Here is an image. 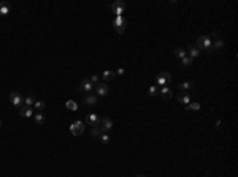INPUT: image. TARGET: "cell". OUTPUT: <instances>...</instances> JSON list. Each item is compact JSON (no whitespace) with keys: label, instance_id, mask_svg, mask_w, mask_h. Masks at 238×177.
I'll return each instance as SVG.
<instances>
[{"label":"cell","instance_id":"8","mask_svg":"<svg viewBox=\"0 0 238 177\" xmlns=\"http://www.w3.org/2000/svg\"><path fill=\"white\" fill-rule=\"evenodd\" d=\"M99 126H100V128H102L105 133H108V131H111V130H113V126H114V125H113V120H111L110 117H102V119H100V125H99Z\"/></svg>","mask_w":238,"mask_h":177},{"label":"cell","instance_id":"27","mask_svg":"<svg viewBox=\"0 0 238 177\" xmlns=\"http://www.w3.org/2000/svg\"><path fill=\"white\" fill-rule=\"evenodd\" d=\"M34 106H35V109H37V111H43V109L46 108L44 101H40V100H37V101H35V103H34Z\"/></svg>","mask_w":238,"mask_h":177},{"label":"cell","instance_id":"10","mask_svg":"<svg viewBox=\"0 0 238 177\" xmlns=\"http://www.w3.org/2000/svg\"><path fill=\"white\" fill-rule=\"evenodd\" d=\"M19 114H21V117L27 119V117H32V116H34V109L29 108V106H26V105H22V106L19 108Z\"/></svg>","mask_w":238,"mask_h":177},{"label":"cell","instance_id":"11","mask_svg":"<svg viewBox=\"0 0 238 177\" xmlns=\"http://www.w3.org/2000/svg\"><path fill=\"white\" fill-rule=\"evenodd\" d=\"M159 95H160L163 100H170V98L173 96V92H172V89H168L167 86H163V87L159 89Z\"/></svg>","mask_w":238,"mask_h":177},{"label":"cell","instance_id":"21","mask_svg":"<svg viewBox=\"0 0 238 177\" xmlns=\"http://www.w3.org/2000/svg\"><path fill=\"white\" fill-rule=\"evenodd\" d=\"M65 106H67L68 111H76L78 109V103H76V101H73V100H68Z\"/></svg>","mask_w":238,"mask_h":177},{"label":"cell","instance_id":"3","mask_svg":"<svg viewBox=\"0 0 238 177\" xmlns=\"http://www.w3.org/2000/svg\"><path fill=\"white\" fill-rule=\"evenodd\" d=\"M113 25H114V30H116L117 33H124V32H126V19H124L122 16H116Z\"/></svg>","mask_w":238,"mask_h":177},{"label":"cell","instance_id":"9","mask_svg":"<svg viewBox=\"0 0 238 177\" xmlns=\"http://www.w3.org/2000/svg\"><path fill=\"white\" fill-rule=\"evenodd\" d=\"M86 123H87L89 126H99V125H100V117H99L97 114H87Z\"/></svg>","mask_w":238,"mask_h":177},{"label":"cell","instance_id":"14","mask_svg":"<svg viewBox=\"0 0 238 177\" xmlns=\"http://www.w3.org/2000/svg\"><path fill=\"white\" fill-rule=\"evenodd\" d=\"M97 100H99V96L97 95H92V93H89V95H86L84 96V105H87V106H94V105H97Z\"/></svg>","mask_w":238,"mask_h":177},{"label":"cell","instance_id":"25","mask_svg":"<svg viewBox=\"0 0 238 177\" xmlns=\"http://www.w3.org/2000/svg\"><path fill=\"white\" fill-rule=\"evenodd\" d=\"M35 101H37V100H35V98H34L32 95H29V96H26V98H24V105L30 108V106H32V105L35 103Z\"/></svg>","mask_w":238,"mask_h":177},{"label":"cell","instance_id":"30","mask_svg":"<svg viewBox=\"0 0 238 177\" xmlns=\"http://www.w3.org/2000/svg\"><path fill=\"white\" fill-rule=\"evenodd\" d=\"M181 62H183V65H184V66H190V65H192V62H194V59H190L189 56H186V57H183V59H181Z\"/></svg>","mask_w":238,"mask_h":177},{"label":"cell","instance_id":"29","mask_svg":"<svg viewBox=\"0 0 238 177\" xmlns=\"http://www.w3.org/2000/svg\"><path fill=\"white\" fill-rule=\"evenodd\" d=\"M99 139L102 141V144H108V142L111 141V138H110V135H108V133H102Z\"/></svg>","mask_w":238,"mask_h":177},{"label":"cell","instance_id":"32","mask_svg":"<svg viewBox=\"0 0 238 177\" xmlns=\"http://www.w3.org/2000/svg\"><path fill=\"white\" fill-rule=\"evenodd\" d=\"M124 73H126V71H124V68H119V70L116 71V76H122Z\"/></svg>","mask_w":238,"mask_h":177},{"label":"cell","instance_id":"16","mask_svg":"<svg viewBox=\"0 0 238 177\" xmlns=\"http://www.w3.org/2000/svg\"><path fill=\"white\" fill-rule=\"evenodd\" d=\"M10 10H11L10 3H7V2H0V16H7V14L10 13Z\"/></svg>","mask_w":238,"mask_h":177},{"label":"cell","instance_id":"26","mask_svg":"<svg viewBox=\"0 0 238 177\" xmlns=\"http://www.w3.org/2000/svg\"><path fill=\"white\" fill-rule=\"evenodd\" d=\"M87 79L91 81V84H92V86H97V84L100 82V78H99V74H92V76H89Z\"/></svg>","mask_w":238,"mask_h":177},{"label":"cell","instance_id":"31","mask_svg":"<svg viewBox=\"0 0 238 177\" xmlns=\"http://www.w3.org/2000/svg\"><path fill=\"white\" fill-rule=\"evenodd\" d=\"M210 37H213L214 40H218V38H219V32L214 30V32H211V33H210Z\"/></svg>","mask_w":238,"mask_h":177},{"label":"cell","instance_id":"19","mask_svg":"<svg viewBox=\"0 0 238 177\" xmlns=\"http://www.w3.org/2000/svg\"><path fill=\"white\" fill-rule=\"evenodd\" d=\"M173 54H175V57H178V59H183V57L187 56V54H186V49H183V47H176V49L173 51Z\"/></svg>","mask_w":238,"mask_h":177},{"label":"cell","instance_id":"22","mask_svg":"<svg viewBox=\"0 0 238 177\" xmlns=\"http://www.w3.org/2000/svg\"><path fill=\"white\" fill-rule=\"evenodd\" d=\"M102 133H105V131L100 128V126H92V130H91V135H92V136L100 138V135H102Z\"/></svg>","mask_w":238,"mask_h":177},{"label":"cell","instance_id":"34","mask_svg":"<svg viewBox=\"0 0 238 177\" xmlns=\"http://www.w3.org/2000/svg\"><path fill=\"white\" fill-rule=\"evenodd\" d=\"M0 126H2V120H0Z\"/></svg>","mask_w":238,"mask_h":177},{"label":"cell","instance_id":"2","mask_svg":"<svg viewBox=\"0 0 238 177\" xmlns=\"http://www.w3.org/2000/svg\"><path fill=\"white\" fill-rule=\"evenodd\" d=\"M84 122H81V120H76V122H73L71 123V126H70V131H71V135H75V136H80V135H83L84 133Z\"/></svg>","mask_w":238,"mask_h":177},{"label":"cell","instance_id":"5","mask_svg":"<svg viewBox=\"0 0 238 177\" xmlns=\"http://www.w3.org/2000/svg\"><path fill=\"white\" fill-rule=\"evenodd\" d=\"M156 81H157V84H159L160 87H163V86H167V84L172 81V74H170L168 71H162V73L157 74Z\"/></svg>","mask_w":238,"mask_h":177},{"label":"cell","instance_id":"15","mask_svg":"<svg viewBox=\"0 0 238 177\" xmlns=\"http://www.w3.org/2000/svg\"><path fill=\"white\" fill-rule=\"evenodd\" d=\"M114 78H116V71H111V70H106V71H103V74H102V81H105V82L113 81Z\"/></svg>","mask_w":238,"mask_h":177},{"label":"cell","instance_id":"24","mask_svg":"<svg viewBox=\"0 0 238 177\" xmlns=\"http://www.w3.org/2000/svg\"><path fill=\"white\" fill-rule=\"evenodd\" d=\"M186 109H187V111H199V109H200V103L192 101V103H189V105L186 106Z\"/></svg>","mask_w":238,"mask_h":177},{"label":"cell","instance_id":"12","mask_svg":"<svg viewBox=\"0 0 238 177\" xmlns=\"http://www.w3.org/2000/svg\"><path fill=\"white\" fill-rule=\"evenodd\" d=\"M186 54H187L190 59H195V57H199V56H200V51H199L194 44H189V47L186 49Z\"/></svg>","mask_w":238,"mask_h":177},{"label":"cell","instance_id":"7","mask_svg":"<svg viewBox=\"0 0 238 177\" xmlns=\"http://www.w3.org/2000/svg\"><path fill=\"white\" fill-rule=\"evenodd\" d=\"M94 90H95V95L97 96H105V95H108L110 87L105 82H99L97 86H94Z\"/></svg>","mask_w":238,"mask_h":177},{"label":"cell","instance_id":"18","mask_svg":"<svg viewBox=\"0 0 238 177\" xmlns=\"http://www.w3.org/2000/svg\"><path fill=\"white\" fill-rule=\"evenodd\" d=\"M192 87H194V82H192V81H186V82H181V84L178 86V89L183 90V92H187L189 89H192Z\"/></svg>","mask_w":238,"mask_h":177},{"label":"cell","instance_id":"1","mask_svg":"<svg viewBox=\"0 0 238 177\" xmlns=\"http://www.w3.org/2000/svg\"><path fill=\"white\" fill-rule=\"evenodd\" d=\"M195 47L200 51H206L208 54H213L214 52V49H213V40L208 37V35H202L197 38V43H195Z\"/></svg>","mask_w":238,"mask_h":177},{"label":"cell","instance_id":"6","mask_svg":"<svg viewBox=\"0 0 238 177\" xmlns=\"http://www.w3.org/2000/svg\"><path fill=\"white\" fill-rule=\"evenodd\" d=\"M24 98H26V96H22L19 92H11L10 93V100H11L13 106H16V108H21L24 105Z\"/></svg>","mask_w":238,"mask_h":177},{"label":"cell","instance_id":"17","mask_svg":"<svg viewBox=\"0 0 238 177\" xmlns=\"http://www.w3.org/2000/svg\"><path fill=\"white\" fill-rule=\"evenodd\" d=\"M178 101H179V103H183V105H186V106H187V105L190 103V96H189L186 92H183V93H179V95H178Z\"/></svg>","mask_w":238,"mask_h":177},{"label":"cell","instance_id":"20","mask_svg":"<svg viewBox=\"0 0 238 177\" xmlns=\"http://www.w3.org/2000/svg\"><path fill=\"white\" fill-rule=\"evenodd\" d=\"M222 47H224V41H222L221 38H218V40L213 41V49H214V51H221Z\"/></svg>","mask_w":238,"mask_h":177},{"label":"cell","instance_id":"23","mask_svg":"<svg viewBox=\"0 0 238 177\" xmlns=\"http://www.w3.org/2000/svg\"><path fill=\"white\" fill-rule=\"evenodd\" d=\"M34 119H35V122H37L38 125H43V123L46 122V119H44V116H43L41 112H37V114H34Z\"/></svg>","mask_w":238,"mask_h":177},{"label":"cell","instance_id":"33","mask_svg":"<svg viewBox=\"0 0 238 177\" xmlns=\"http://www.w3.org/2000/svg\"><path fill=\"white\" fill-rule=\"evenodd\" d=\"M137 177H146V175H145V174H138Z\"/></svg>","mask_w":238,"mask_h":177},{"label":"cell","instance_id":"28","mask_svg":"<svg viewBox=\"0 0 238 177\" xmlns=\"http://www.w3.org/2000/svg\"><path fill=\"white\" fill-rule=\"evenodd\" d=\"M148 93H149L151 96H157V95H159V87H157V86H151L149 90H148Z\"/></svg>","mask_w":238,"mask_h":177},{"label":"cell","instance_id":"13","mask_svg":"<svg viewBox=\"0 0 238 177\" xmlns=\"http://www.w3.org/2000/svg\"><path fill=\"white\" fill-rule=\"evenodd\" d=\"M80 90L91 93V92L94 90V86L91 84V81H89V79H83V81H81V84H80Z\"/></svg>","mask_w":238,"mask_h":177},{"label":"cell","instance_id":"4","mask_svg":"<svg viewBox=\"0 0 238 177\" xmlns=\"http://www.w3.org/2000/svg\"><path fill=\"white\" fill-rule=\"evenodd\" d=\"M110 8H111V11H113L116 16H122V14H124V10H126V3L122 2V0H117V2H114V3L110 5Z\"/></svg>","mask_w":238,"mask_h":177}]
</instances>
